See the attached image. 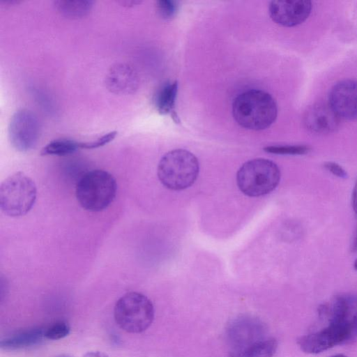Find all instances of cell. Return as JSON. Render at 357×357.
I'll use <instances>...</instances> for the list:
<instances>
[{
  "label": "cell",
  "mask_w": 357,
  "mask_h": 357,
  "mask_svg": "<svg viewBox=\"0 0 357 357\" xmlns=\"http://www.w3.org/2000/svg\"><path fill=\"white\" fill-rule=\"evenodd\" d=\"M232 115L242 128L261 130L268 128L278 115L277 104L267 92L250 89L237 96L232 103Z\"/></svg>",
  "instance_id": "cell-1"
},
{
  "label": "cell",
  "mask_w": 357,
  "mask_h": 357,
  "mask_svg": "<svg viewBox=\"0 0 357 357\" xmlns=\"http://www.w3.org/2000/svg\"><path fill=\"white\" fill-rule=\"evenodd\" d=\"M117 191L115 178L102 169L85 173L78 181L75 195L85 210L98 212L106 209L114 201Z\"/></svg>",
  "instance_id": "cell-2"
},
{
  "label": "cell",
  "mask_w": 357,
  "mask_h": 357,
  "mask_svg": "<svg viewBox=\"0 0 357 357\" xmlns=\"http://www.w3.org/2000/svg\"><path fill=\"white\" fill-rule=\"evenodd\" d=\"M199 172L196 156L185 149L167 152L158 166V176L161 183L173 190H181L192 185Z\"/></svg>",
  "instance_id": "cell-3"
},
{
  "label": "cell",
  "mask_w": 357,
  "mask_h": 357,
  "mask_svg": "<svg viewBox=\"0 0 357 357\" xmlns=\"http://www.w3.org/2000/svg\"><path fill=\"white\" fill-rule=\"evenodd\" d=\"M37 197L36 183L22 172L7 177L0 185V208L8 216L26 215L34 206Z\"/></svg>",
  "instance_id": "cell-4"
},
{
  "label": "cell",
  "mask_w": 357,
  "mask_h": 357,
  "mask_svg": "<svg viewBox=\"0 0 357 357\" xmlns=\"http://www.w3.org/2000/svg\"><path fill=\"white\" fill-rule=\"evenodd\" d=\"M280 171L271 160L256 158L245 162L236 174L240 190L249 197L263 196L272 192L279 184Z\"/></svg>",
  "instance_id": "cell-5"
},
{
  "label": "cell",
  "mask_w": 357,
  "mask_h": 357,
  "mask_svg": "<svg viewBox=\"0 0 357 357\" xmlns=\"http://www.w3.org/2000/svg\"><path fill=\"white\" fill-rule=\"evenodd\" d=\"M154 307L145 295L131 291L116 301L114 308V320L127 333H139L146 331L154 319Z\"/></svg>",
  "instance_id": "cell-6"
},
{
  "label": "cell",
  "mask_w": 357,
  "mask_h": 357,
  "mask_svg": "<svg viewBox=\"0 0 357 357\" xmlns=\"http://www.w3.org/2000/svg\"><path fill=\"white\" fill-rule=\"evenodd\" d=\"M321 308L327 316L328 324L342 330L349 342L357 338V295H337Z\"/></svg>",
  "instance_id": "cell-7"
},
{
  "label": "cell",
  "mask_w": 357,
  "mask_h": 357,
  "mask_svg": "<svg viewBox=\"0 0 357 357\" xmlns=\"http://www.w3.org/2000/svg\"><path fill=\"white\" fill-rule=\"evenodd\" d=\"M40 135L39 121L36 114L27 109L17 111L10 118L8 137L17 151L26 152L36 145Z\"/></svg>",
  "instance_id": "cell-8"
},
{
  "label": "cell",
  "mask_w": 357,
  "mask_h": 357,
  "mask_svg": "<svg viewBox=\"0 0 357 357\" xmlns=\"http://www.w3.org/2000/svg\"><path fill=\"white\" fill-rule=\"evenodd\" d=\"M266 333V325L260 319L242 316L229 324L227 329V338L232 351H234L267 338Z\"/></svg>",
  "instance_id": "cell-9"
},
{
  "label": "cell",
  "mask_w": 357,
  "mask_h": 357,
  "mask_svg": "<svg viewBox=\"0 0 357 357\" xmlns=\"http://www.w3.org/2000/svg\"><path fill=\"white\" fill-rule=\"evenodd\" d=\"M312 2L306 0H279L269 3L270 17L283 26H294L303 22L312 10Z\"/></svg>",
  "instance_id": "cell-10"
},
{
  "label": "cell",
  "mask_w": 357,
  "mask_h": 357,
  "mask_svg": "<svg viewBox=\"0 0 357 357\" xmlns=\"http://www.w3.org/2000/svg\"><path fill=\"white\" fill-rule=\"evenodd\" d=\"M328 104L336 114L347 120L357 119V82H339L331 89Z\"/></svg>",
  "instance_id": "cell-11"
},
{
  "label": "cell",
  "mask_w": 357,
  "mask_h": 357,
  "mask_svg": "<svg viewBox=\"0 0 357 357\" xmlns=\"http://www.w3.org/2000/svg\"><path fill=\"white\" fill-rule=\"evenodd\" d=\"M297 342L305 353L317 354L337 344L348 342V340L341 329L328 324L318 331L300 337Z\"/></svg>",
  "instance_id": "cell-12"
},
{
  "label": "cell",
  "mask_w": 357,
  "mask_h": 357,
  "mask_svg": "<svg viewBox=\"0 0 357 357\" xmlns=\"http://www.w3.org/2000/svg\"><path fill=\"white\" fill-rule=\"evenodd\" d=\"M340 119L329 104L319 103L307 110L304 123L311 132L327 134L337 128Z\"/></svg>",
  "instance_id": "cell-13"
},
{
  "label": "cell",
  "mask_w": 357,
  "mask_h": 357,
  "mask_svg": "<svg viewBox=\"0 0 357 357\" xmlns=\"http://www.w3.org/2000/svg\"><path fill=\"white\" fill-rule=\"evenodd\" d=\"M45 339V328L34 327L3 338L0 347L6 351L20 350L40 344Z\"/></svg>",
  "instance_id": "cell-14"
},
{
  "label": "cell",
  "mask_w": 357,
  "mask_h": 357,
  "mask_svg": "<svg viewBox=\"0 0 357 357\" xmlns=\"http://www.w3.org/2000/svg\"><path fill=\"white\" fill-rule=\"evenodd\" d=\"M136 75L130 66L120 64L111 68L107 84L114 92H129L135 88Z\"/></svg>",
  "instance_id": "cell-15"
},
{
  "label": "cell",
  "mask_w": 357,
  "mask_h": 357,
  "mask_svg": "<svg viewBox=\"0 0 357 357\" xmlns=\"http://www.w3.org/2000/svg\"><path fill=\"white\" fill-rule=\"evenodd\" d=\"M277 347L276 340L267 337L244 349L232 351L229 357H272Z\"/></svg>",
  "instance_id": "cell-16"
},
{
  "label": "cell",
  "mask_w": 357,
  "mask_h": 357,
  "mask_svg": "<svg viewBox=\"0 0 357 357\" xmlns=\"http://www.w3.org/2000/svg\"><path fill=\"white\" fill-rule=\"evenodd\" d=\"M178 91L176 81L165 84L158 91L155 98V107L161 114H172L174 112Z\"/></svg>",
  "instance_id": "cell-17"
},
{
  "label": "cell",
  "mask_w": 357,
  "mask_h": 357,
  "mask_svg": "<svg viewBox=\"0 0 357 357\" xmlns=\"http://www.w3.org/2000/svg\"><path fill=\"white\" fill-rule=\"evenodd\" d=\"M91 1H57L58 10L68 17L79 18L89 13L93 6Z\"/></svg>",
  "instance_id": "cell-18"
},
{
  "label": "cell",
  "mask_w": 357,
  "mask_h": 357,
  "mask_svg": "<svg viewBox=\"0 0 357 357\" xmlns=\"http://www.w3.org/2000/svg\"><path fill=\"white\" fill-rule=\"evenodd\" d=\"M80 149L79 142L68 139L51 141L40 151L41 155H68Z\"/></svg>",
  "instance_id": "cell-19"
},
{
  "label": "cell",
  "mask_w": 357,
  "mask_h": 357,
  "mask_svg": "<svg viewBox=\"0 0 357 357\" xmlns=\"http://www.w3.org/2000/svg\"><path fill=\"white\" fill-rule=\"evenodd\" d=\"M70 331V327L66 321H59L45 328V337L50 340H60L66 337Z\"/></svg>",
  "instance_id": "cell-20"
},
{
  "label": "cell",
  "mask_w": 357,
  "mask_h": 357,
  "mask_svg": "<svg viewBox=\"0 0 357 357\" xmlns=\"http://www.w3.org/2000/svg\"><path fill=\"white\" fill-rule=\"evenodd\" d=\"M264 149L268 153L282 155H303L310 151V148L305 145L270 146Z\"/></svg>",
  "instance_id": "cell-21"
},
{
  "label": "cell",
  "mask_w": 357,
  "mask_h": 357,
  "mask_svg": "<svg viewBox=\"0 0 357 357\" xmlns=\"http://www.w3.org/2000/svg\"><path fill=\"white\" fill-rule=\"evenodd\" d=\"M157 11L159 15L169 20L175 16L178 10V3L172 0H160L156 1Z\"/></svg>",
  "instance_id": "cell-22"
},
{
  "label": "cell",
  "mask_w": 357,
  "mask_h": 357,
  "mask_svg": "<svg viewBox=\"0 0 357 357\" xmlns=\"http://www.w3.org/2000/svg\"><path fill=\"white\" fill-rule=\"evenodd\" d=\"M117 134L118 132L116 130L110 131L93 141L79 142V147L84 149H94L102 147L113 141Z\"/></svg>",
  "instance_id": "cell-23"
},
{
  "label": "cell",
  "mask_w": 357,
  "mask_h": 357,
  "mask_svg": "<svg viewBox=\"0 0 357 357\" xmlns=\"http://www.w3.org/2000/svg\"><path fill=\"white\" fill-rule=\"evenodd\" d=\"M325 169L329 171L333 175L342 178H345L347 176V172L344 169L334 162H326L324 165Z\"/></svg>",
  "instance_id": "cell-24"
},
{
  "label": "cell",
  "mask_w": 357,
  "mask_h": 357,
  "mask_svg": "<svg viewBox=\"0 0 357 357\" xmlns=\"http://www.w3.org/2000/svg\"><path fill=\"white\" fill-rule=\"evenodd\" d=\"M352 205L353 208L357 215V180L356 181L352 193Z\"/></svg>",
  "instance_id": "cell-25"
},
{
  "label": "cell",
  "mask_w": 357,
  "mask_h": 357,
  "mask_svg": "<svg viewBox=\"0 0 357 357\" xmlns=\"http://www.w3.org/2000/svg\"><path fill=\"white\" fill-rule=\"evenodd\" d=\"M83 357H109L106 354L99 351H92L86 353Z\"/></svg>",
  "instance_id": "cell-26"
},
{
  "label": "cell",
  "mask_w": 357,
  "mask_h": 357,
  "mask_svg": "<svg viewBox=\"0 0 357 357\" xmlns=\"http://www.w3.org/2000/svg\"><path fill=\"white\" fill-rule=\"evenodd\" d=\"M351 250L353 252L357 251V231H356V235L354 236V239L353 244L351 246Z\"/></svg>",
  "instance_id": "cell-27"
},
{
  "label": "cell",
  "mask_w": 357,
  "mask_h": 357,
  "mask_svg": "<svg viewBox=\"0 0 357 357\" xmlns=\"http://www.w3.org/2000/svg\"><path fill=\"white\" fill-rule=\"evenodd\" d=\"M331 357H347V356L343 354H337V355H335V356H333Z\"/></svg>",
  "instance_id": "cell-28"
},
{
  "label": "cell",
  "mask_w": 357,
  "mask_h": 357,
  "mask_svg": "<svg viewBox=\"0 0 357 357\" xmlns=\"http://www.w3.org/2000/svg\"><path fill=\"white\" fill-rule=\"evenodd\" d=\"M354 269L356 271H357V258H356V259L355 260V261L354 263Z\"/></svg>",
  "instance_id": "cell-29"
},
{
  "label": "cell",
  "mask_w": 357,
  "mask_h": 357,
  "mask_svg": "<svg viewBox=\"0 0 357 357\" xmlns=\"http://www.w3.org/2000/svg\"><path fill=\"white\" fill-rule=\"evenodd\" d=\"M56 357H73L68 354H62V355H60V356H58Z\"/></svg>",
  "instance_id": "cell-30"
}]
</instances>
